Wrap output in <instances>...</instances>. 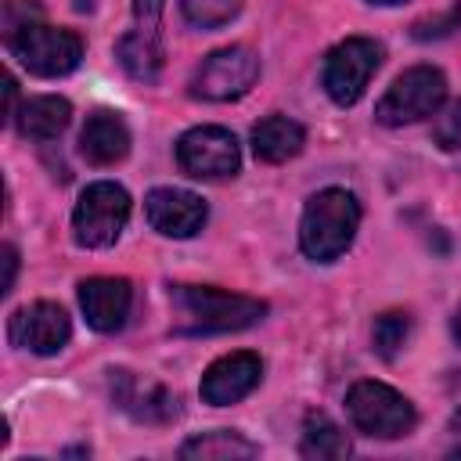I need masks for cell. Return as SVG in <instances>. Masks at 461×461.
<instances>
[{
    "mask_svg": "<svg viewBox=\"0 0 461 461\" xmlns=\"http://www.w3.org/2000/svg\"><path fill=\"white\" fill-rule=\"evenodd\" d=\"M173 313H176V331L187 335H220V331H241L263 321L267 303L209 285H176L169 292Z\"/></svg>",
    "mask_w": 461,
    "mask_h": 461,
    "instance_id": "cell-1",
    "label": "cell"
},
{
    "mask_svg": "<svg viewBox=\"0 0 461 461\" xmlns=\"http://www.w3.org/2000/svg\"><path fill=\"white\" fill-rule=\"evenodd\" d=\"M360 227V202L346 187H324L317 191L299 220V245L313 263L339 259Z\"/></svg>",
    "mask_w": 461,
    "mask_h": 461,
    "instance_id": "cell-2",
    "label": "cell"
},
{
    "mask_svg": "<svg viewBox=\"0 0 461 461\" xmlns=\"http://www.w3.org/2000/svg\"><path fill=\"white\" fill-rule=\"evenodd\" d=\"M7 40V50L32 72V76H65L79 65L83 58V40L68 29H54V25H43L40 18L4 32Z\"/></svg>",
    "mask_w": 461,
    "mask_h": 461,
    "instance_id": "cell-3",
    "label": "cell"
},
{
    "mask_svg": "<svg viewBox=\"0 0 461 461\" xmlns=\"http://www.w3.org/2000/svg\"><path fill=\"white\" fill-rule=\"evenodd\" d=\"M346 411H349V421L364 436H375V439H400L418 421V414L403 393H396L385 382H371V378L349 385Z\"/></svg>",
    "mask_w": 461,
    "mask_h": 461,
    "instance_id": "cell-4",
    "label": "cell"
},
{
    "mask_svg": "<svg viewBox=\"0 0 461 461\" xmlns=\"http://www.w3.org/2000/svg\"><path fill=\"white\" fill-rule=\"evenodd\" d=\"M126 220H130V194H126V187H119L112 180H97L76 202V212H72L76 245H83V249H108V245L119 241Z\"/></svg>",
    "mask_w": 461,
    "mask_h": 461,
    "instance_id": "cell-5",
    "label": "cell"
},
{
    "mask_svg": "<svg viewBox=\"0 0 461 461\" xmlns=\"http://www.w3.org/2000/svg\"><path fill=\"white\" fill-rule=\"evenodd\" d=\"M443 101H447L443 72L432 65H418L393 79V86L382 94V101L375 108V119L382 126H407V122L436 115Z\"/></svg>",
    "mask_w": 461,
    "mask_h": 461,
    "instance_id": "cell-6",
    "label": "cell"
},
{
    "mask_svg": "<svg viewBox=\"0 0 461 461\" xmlns=\"http://www.w3.org/2000/svg\"><path fill=\"white\" fill-rule=\"evenodd\" d=\"M378 65H382V47L375 40L349 36V40L335 43L324 58V90H328V97L342 108L357 104Z\"/></svg>",
    "mask_w": 461,
    "mask_h": 461,
    "instance_id": "cell-7",
    "label": "cell"
},
{
    "mask_svg": "<svg viewBox=\"0 0 461 461\" xmlns=\"http://www.w3.org/2000/svg\"><path fill=\"white\" fill-rule=\"evenodd\" d=\"M256 79H259V58L249 47H223L198 65V72L191 76V94L202 101H234L249 94Z\"/></svg>",
    "mask_w": 461,
    "mask_h": 461,
    "instance_id": "cell-8",
    "label": "cell"
},
{
    "mask_svg": "<svg viewBox=\"0 0 461 461\" xmlns=\"http://www.w3.org/2000/svg\"><path fill=\"white\" fill-rule=\"evenodd\" d=\"M176 162L187 176L198 180H223L234 176L241 166V151L230 130L223 126H194L176 140Z\"/></svg>",
    "mask_w": 461,
    "mask_h": 461,
    "instance_id": "cell-9",
    "label": "cell"
},
{
    "mask_svg": "<svg viewBox=\"0 0 461 461\" xmlns=\"http://www.w3.org/2000/svg\"><path fill=\"white\" fill-rule=\"evenodd\" d=\"M108 389H112V400L119 411H126L133 421L140 425H166L176 418V396L162 385V382H151V378H140L126 367H112L108 371Z\"/></svg>",
    "mask_w": 461,
    "mask_h": 461,
    "instance_id": "cell-10",
    "label": "cell"
},
{
    "mask_svg": "<svg viewBox=\"0 0 461 461\" xmlns=\"http://www.w3.org/2000/svg\"><path fill=\"white\" fill-rule=\"evenodd\" d=\"M259 378H263V360L249 349H238V353H227L205 367L198 393L212 407H230V403L245 400L259 385Z\"/></svg>",
    "mask_w": 461,
    "mask_h": 461,
    "instance_id": "cell-11",
    "label": "cell"
},
{
    "mask_svg": "<svg viewBox=\"0 0 461 461\" xmlns=\"http://www.w3.org/2000/svg\"><path fill=\"white\" fill-rule=\"evenodd\" d=\"M144 212L162 238H194L209 216L205 202L184 187H155L144 198Z\"/></svg>",
    "mask_w": 461,
    "mask_h": 461,
    "instance_id": "cell-12",
    "label": "cell"
},
{
    "mask_svg": "<svg viewBox=\"0 0 461 461\" xmlns=\"http://www.w3.org/2000/svg\"><path fill=\"white\" fill-rule=\"evenodd\" d=\"M68 335H72V324L58 303H32L11 317V342L36 357L58 353L68 342Z\"/></svg>",
    "mask_w": 461,
    "mask_h": 461,
    "instance_id": "cell-13",
    "label": "cell"
},
{
    "mask_svg": "<svg viewBox=\"0 0 461 461\" xmlns=\"http://www.w3.org/2000/svg\"><path fill=\"white\" fill-rule=\"evenodd\" d=\"M133 288L126 277H86L79 285V306L94 331H119L130 317Z\"/></svg>",
    "mask_w": 461,
    "mask_h": 461,
    "instance_id": "cell-14",
    "label": "cell"
},
{
    "mask_svg": "<svg viewBox=\"0 0 461 461\" xmlns=\"http://www.w3.org/2000/svg\"><path fill=\"white\" fill-rule=\"evenodd\" d=\"M79 151L90 166H112L130 151V130L115 112H94L79 133Z\"/></svg>",
    "mask_w": 461,
    "mask_h": 461,
    "instance_id": "cell-15",
    "label": "cell"
},
{
    "mask_svg": "<svg viewBox=\"0 0 461 461\" xmlns=\"http://www.w3.org/2000/svg\"><path fill=\"white\" fill-rule=\"evenodd\" d=\"M306 144V130L288 115H267L252 126V151L263 162H285L299 155Z\"/></svg>",
    "mask_w": 461,
    "mask_h": 461,
    "instance_id": "cell-16",
    "label": "cell"
},
{
    "mask_svg": "<svg viewBox=\"0 0 461 461\" xmlns=\"http://www.w3.org/2000/svg\"><path fill=\"white\" fill-rule=\"evenodd\" d=\"M180 457L184 461H249V457H259V447L234 429H216V432L191 436L180 447Z\"/></svg>",
    "mask_w": 461,
    "mask_h": 461,
    "instance_id": "cell-17",
    "label": "cell"
},
{
    "mask_svg": "<svg viewBox=\"0 0 461 461\" xmlns=\"http://www.w3.org/2000/svg\"><path fill=\"white\" fill-rule=\"evenodd\" d=\"M72 119V104L58 94H43V97H29L18 108V130L32 140H54Z\"/></svg>",
    "mask_w": 461,
    "mask_h": 461,
    "instance_id": "cell-18",
    "label": "cell"
},
{
    "mask_svg": "<svg viewBox=\"0 0 461 461\" xmlns=\"http://www.w3.org/2000/svg\"><path fill=\"white\" fill-rule=\"evenodd\" d=\"M349 436L324 414V411H310L303 421V439H299V454L306 461H342L349 457Z\"/></svg>",
    "mask_w": 461,
    "mask_h": 461,
    "instance_id": "cell-19",
    "label": "cell"
},
{
    "mask_svg": "<svg viewBox=\"0 0 461 461\" xmlns=\"http://www.w3.org/2000/svg\"><path fill=\"white\" fill-rule=\"evenodd\" d=\"M115 58L140 83H155L158 72H162V43H155V40H148L140 32H126L115 43Z\"/></svg>",
    "mask_w": 461,
    "mask_h": 461,
    "instance_id": "cell-20",
    "label": "cell"
},
{
    "mask_svg": "<svg viewBox=\"0 0 461 461\" xmlns=\"http://www.w3.org/2000/svg\"><path fill=\"white\" fill-rule=\"evenodd\" d=\"M180 11L194 29H220L241 11V0H180Z\"/></svg>",
    "mask_w": 461,
    "mask_h": 461,
    "instance_id": "cell-21",
    "label": "cell"
},
{
    "mask_svg": "<svg viewBox=\"0 0 461 461\" xmlns=\"http://www.w3.org/2000/svg\"><path fill=\"white\" fill-rule=\"evenodd\" d=\"M407 335H411V317H407V313H400V310L382 313V317L375 321V331H371L375 349H378V357H385V360H393V357L403 349Z\"/></svg>",
    "mask_w": 461,
    "mask_h": 461,
    "instance_id": "cell-22",
    "label": "cell"
},
{
    "mask_svg": "<svg viewBox=\"0 0 461 461\" xmlns=\"http://www.w3.org/2000/svg\"><path fill=\"white\" fill-rule=\"evenodd\" d=\"M432 140H436L443 151L461 148V101H454V104L432 122Z\"/></svg>",
    "mask_w": 461,
    "mask_h": 461,
    "instance_id": "cell-23",
    "label": "cell"
},
{
    "mask_svg": "<svg viewBox=\"0 0 461 461\" xmlns=\"http://www.w3.org/2000/svg\"><path fill=\"white\" fill-rule=\"evenodd\" d=\"M133 18H137V29L140 36L155 40L158 43V22H162V0H133Z\"/></svg>",
    "mask_w": 461,
    "mask_h": 461,
    "instance_id": "cell-24",
    "label": "cell"
},
{
    "mask_svg": "<svg viewBox=\"0 0 461 461\" xmlns=\"http://www.w3.org/2000/svg\"><path fill=\"white\" fill-rule=\"evenodd\" d=\"M14 274H18V252H14V245H4V285H0L4 295L14 288Z\"/></svg>",
    "mask_w": 461,
    "mask_h": 461,
    "instance_id": "cell-25",
    "label": "cell"
},
{
    "mask_svg": "<svg viewBox=\"0 0 461 461\" xmlns=\"http://www.w3.org/2000/svg\"><path fill=\"white\" fill-rule=\"evenodd\" d=\"M450 429H454V432H461V407L454 411V418H450Z\"/></svg>",
    "mask_w": 461,
    "mask_h": 461,
    "instance_id": "cell-26",
    "label": "cell"
},
{
    "mask_svg": "<svg viewBox=\"0 0 461 461\" xmlns=\"http://www.w3.org/2000/svg\"><path fill=\"white\" fill-rule=\"evenodd\" d=\"M454 335H457V342H461V310L454 313Z\"/></svg>",
    "mask_w": 461,
    "mask_h": 461,
    "instance_id": "cell-27",
    "label": "cell"
},
{
    "mask_svg": "<svg viewBox=\"0 0 461 461\" xmlns=\"http://www.w3.org/2000/svg\"><path fill=\"white\" fill-rule=\"evenodd\" d=\"M367 4H382V7H389V4H403V0H367Z\"/></svg>",
    "mask_w": 461,
    "mask_h": 461,
    "instance_id": "cell-28",
    "label": "cell"
},
{
    "mask_svg": "<svg viewBox=\"0 0 461 461\" xmlns=\"http://www.w3.org/2000/svg\"><path fill=\"white\" fill-rule=\"evenodd\" d=\"M450 457H461V447H454V450H450Z\"/></svg>",
    "mask_w": 461,
    "mask_h": 461,
    "instance_id": "cell-29",
    "label": "cell"
}]
</instances>
